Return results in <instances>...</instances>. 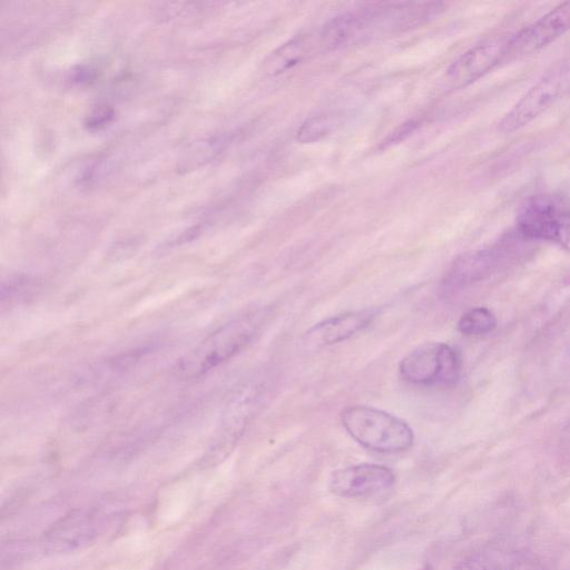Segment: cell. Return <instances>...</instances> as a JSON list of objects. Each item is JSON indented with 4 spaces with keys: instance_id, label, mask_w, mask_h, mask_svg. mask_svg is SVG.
<instances>
[{
    "instance_id": "ac0fdd59",
    "label": "cell",
    "mask_w": 570,
    "mask_h": 570,
    "mask_svg": "<svg viewBox=\"0 0 570 570\" xmlns=\"http://www.w3.org/2000/svg\"><path fill=\"white\" fill-rule=\"evenodd\" d=\"M455 570H489L483 564L476 562V560H465L457 565Z\"/></svg>"
},
{
    "instance_id": "6da1fadb",
    "label": "cell",
    "mask_w": 570,
    "mask_h": 570,
    "mask_svg": "<svg viewBox=\"0 0 570 570\" xmlns=\"http://www.w3.org/2000/svg\"><path fill=\"white\" fill-rule=\"evenodd\" d=\"M262 320L261 312H251L225 323L181 361L180 375L184 378L201 377L239 355L257 336Z\"/></svg>"
},
{
    "instance_id": "30bf717a",
    "label": "cell",
    "mask_w": 570,
    "mask_h": 570,
    "mask_svg": "<svg viewBox=\"0 0 570 570\" xmlns=\"http://www.w3.org/2000/svg\"><path fill=\"white\" fill-rule=\"evenodd\" d=\"M503 249H486L461 255L452 263L444 279L446 290H458L490 277L505 260Z\"/></svg>"
},
{
    "instance_id": "2e32d148",
    "label": "cell",
    "mask_w": 570,
    "mask_h": 570,
    "mask_svg": "<svg viewBox=\"0 0 570 570\" xmlns=\"http://www.w3.org/2000/svg\"><path fill=\"white\" fill-rule=\"evenodd\" d=\"M114 108L108 105H98L88 114L85 126L88 131H101L115 120Z\"/></svg>"
},
{
    "instance_id": "d6986e66",
    "label": "cell",
    "mask_w": 570,
    "mask_h": 570,
    "mask_svg": "<svg viewBox=\"0 0 570 570\" xmlns=\"http://www.w3.org/2000/svg\"><path fill=\"white\" fill-rule=\"evenodd\" d=\"M425 570H429V569H425Z\"/></svg>"
},
{
    "instance_id": "52a82bcc",
    "label": "cell",
    "mask_w": 570,
    "mask_h": 570,
    "mask_svg": "<svg viewBox=\"0 0 570 570\" xmlns=\"http://www.w3.org/2000/svg\"><path fill=\"white\" fill-rule=\"evenodd\" d=\"M396 483L385 466L363 464L333 471L329 479L332 494L345 498H366L387 493Z\"/></svg>"
},
{
    "instance_id": "3957f363",
    "label": "cell",
    "mask_w": 570,
    "mask_h": 570,
    "mask_svg": "<svg viewBox=\"0 0 570 570\" xmlns=\"http://www.w3.org/2000/svg\"><path fill=\"white\" fill-rule=\"evenodd\" d=\"M517 226L524 238L570 250V200L556 194L533 196L520 209Z\"/></svg>"
},
{
    "instance_id": "9a60e30c",
    "label": "cell",
    "mask_w": 570,
    "mask_h": 570,
    "mask_svg": "<svg viewBox=\"0 0 570 570\" xmlns=\"http://www.w3.org/2000/svg\"><path fill=\"white\" fill-rule=\"evenodd\" d=\"M339 124L338 116L329 114L313 116L301 125L297 139L302 144L319 142L336 131Z\"/></svg>"
},
{
    "instance_id": "4fadbf2b",
    "label": "cell",
    "mask_w": 570,
    "mask_h": 570,
    "mask_svg": "<svg viewBox=\"0 0 570 570\" xmlns=\"http://www.w3.org/2000/svg\"><path fill=\"white\" fill-rule=\"evenodd\" d=\"M229 144V137L216 135L202 142L196 143L186 154L180 165L183 171H191L215 159Z\"/></svg>"
},
{
    "instance_id": "ba28073f",
    "label": "cell",
    "mask_w": 570,
    "mask_h": 570,
    "mask_svg": "<svg viewBox=\"0 0 570 570\" xmlns=\"http://www.w3.org/2000/svg\"><path fill=\"white\" fill-rule=\"evenodd\" d=\"M570 31V2L560 4L510 37L509 60L536 53Z\"/></svg>"
},
{
    "instance_id": "277c9868",
    "label": "cell",
    "mask_w": 570,
    "mask_h": 570,
    "mask_svg": "<svg viewBox=\"0 0 570 570\" xmlns=\"http://www.w3.org/2000/svg\"><path fill=\"white\" fill-rule=\"evenodd\" d=\"M402 379L416 386H452L461 373L458 352L446 343H424L401 360Z\"/></svg>"
},
{
    "instance_id": "5bb4252c",
    "label": "cell",
    "mask_w": 570,
    "mask_h": 570,
    "mask_svg": "<svg viewBox=\"0 0 570 570\" xmlns=\"http://www.w3.org/2000/svg\"><path fill=\"white\" fill-rule=\"evenodd\" d=\"M495 314L487 308H474L463 314L458 322L460 333L468 337L485 336L496 329Z\"/></svg>"
},
{
    "instance_id": "5b68a950",
    "label": "cell",
    "mask_w": 570,
    "mask_h": 570,
    "mask_svg": "<svg viewBox=\"0 0 570 570\" xmlns=\"http://www.w3.org/2000/svg\"><path fill=\"white\" fill-rule=\"evenodd\" d=\"M570 88V64L549 72L520 100L499 123L503 133H513L527 126L552 107Z\"/></svg>"
},
{
    "instance_id": "8fae6325",
    "label": "cell",
    "mask_w": 570,
    "mask_h": 570,
    "mask_svg": "<svg viewBox=\"0 0 570 570\" xmlns=\"http://www.w3.org/2000/svg\"><path fill=\"white\" fill-rule=\"evenodd\" d=\"M100 523L96 516L86 513H78L66 517L52 529L48 535L46 544L53 552H70L75 548L90 543L96 536Z\"/></svg>"
},
{
    "instance_id": "8992f818",
    "label": "cell",
    "mask_w": 570,
    "mask_h": 570,
    "mask_svg": "<svg viewBox=\"0 0 570 570\" xmlns=\"http://www.w3.org/2000/svg\"><path fill=\"white\" fill-rule=\"evenodd\" d=\"M510 37L497 36L487 39L452 63L446 73V82L452 88L473 84L495 70L500 63L509 60Z\"/></svg>"
},
{
    "instance_id": "7c38bea8",
    "label": "cell",
    "mask_w": 570,
    "mask_h": 570,
    "mask_svg": "<svg viewBox=\"0 0 570 570\" xmlns=\"http://www.w3.org/2000/svg\"><path fill=\"white\" fill-rule=\"evenodd\" d=\"M320 47L319 38L317 42L310 36H298L288 43L280 46L273 52L267 62H265V72L270 75H280L293 70L313 54L314 47Z\"/></svg>"
},
{
    "instance_id": "e0dca14e",
    "label": "cell",
    "mask_w": 570,
    "mask_h": 570,
    "mask_svg": "<svg viewBox=\"0 0 570 570\" xmlns=\"http://www.w3.org/2000/svg\"><path fill=\"white\" fill-rule=\"evenodd\" d=\"M97 70L91 66H80L73 73L72 81L76 84H91L96 80Z\"/></svg>"
},
{
    "instance_id": "9c48e42d",
    "label": "cell",
    "mask_w": 570,
    "mask_h": 570,
    "mask_svg": "<svg viewBox=\"0 0 570 570\" xmlns=\"http://www.w3.org/2000/svg\"><path fill=\"white\" fill-rule=\"evenodd\" d=\"M377 309L347 312L324 320L313 326L304 336V346L310 351H318L355 337L367 329L378 317Z\"/></svg>"
},
{
    "instance_id": "7a4b0ae2",
    "label": "cell",
    "mask_w": 570,
    "mask_h": 570,
    "mask_svg": "<svg viewBox=\"0 0 570 570\" xmlns=\"http://www.w3.org/2000/svg\"><path fill=\"white\" fill-rule=\"evenodd\" d=\"M341 422L359 445L381 454H397L414 445V431L406 421L368 406H351L342 411Z\"/></svg>"
}]
</instances>
